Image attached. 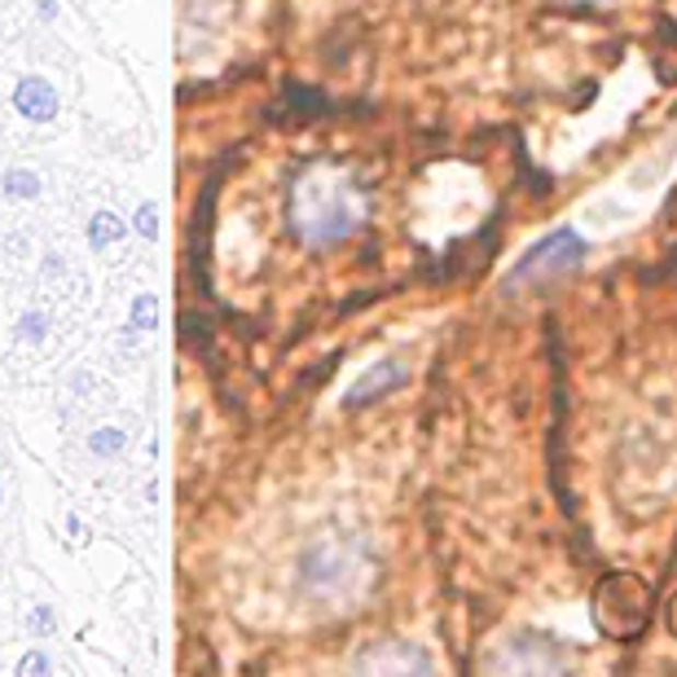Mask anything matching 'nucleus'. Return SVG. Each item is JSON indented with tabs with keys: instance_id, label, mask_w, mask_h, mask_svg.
<instances>
[{
	"instance_id": "f3484780",
	"label": "nucleus",
	"mask_w": 677,
	"mask_h": 677,
	"mask_svg": "<svg viewBox=\"0 0 677 677\" xmlns=\"http://www.w3.org/2000/svg\"><path fill=\"white\" fill-rule=\"evenodd\" d=\"M36 5H41V19H49V23L58 19V0H36Z\"/></svg>"
},
{
	"instance_id": "39448f33",
	"label": "nucleus",
	"mask_w": 677,
	"mask_h": 677,
	"mask_svg": "<svg viewBox=\"0 0 677 677\" xmlns=\"http://www.w3.org/2000/svg\"><path fill=\"white\" fill-rule=\"evenodd\" d=\"M362 668H418V673H432V659L423 651H414V646L401 642L397 651H370L362 659Z\"/></svg>"
},
{
	"instance_id": "6e6552de",
	"label": "nucleus",
	"mask_w": 677,
	"mask_h": 677,
	"mask_svg": "<svg viewBox=\"0 0 677 677\" xmlns=\"http://www.w3.org/2000/svg\"><path fill=\"white\" fill-rule=\"evenodd\" d=\"M124 233H128V225H124L115 211H97V216L89 220V246H93V251H106V246L119 242Z\"/></svg>"
},
{
	"instance_id": "4468645a",
	"label": "nucleus",
	"mask_w": 677,
	"mask_h": 677,
	"mask_svg": "<svg viewBox=\"0 0 677 677\" xmlns=\"http://www.w3.org/2000/svg\"><path fill=\"white\" fill-rule=\"evenodd\" d=\"M133 225H137V233H141V238H159V207H154V203H141Z\"/></svg>"
},
{
	"instance_id": "f8f14e48",
	"label": "nucleus",
	"mask_w": 677,
	"mask_h": 677,
	"mask_svg": "<svg viewBox=\"0 0 677 677\" xmlns=\"http://www.w3.org/2000/svg\"><path fill=\"white\" fill-rule=\"evenodd\" d=\"M27 629H32L36 638L54 633V629H58V611H54V607H32V611H27Z\"/></svg>"
},
{
	"instance_id": "0eeeda50",
	"label": "nucleus",
	"mask_w": 677,
	"mask_h": 677,
	"mask_svg": "<svg viewBox=\"0 0 677 677\" xmlns=\"http://www.w3.org/2000/svg\"><path fill=\"white\" fill-rule=\"evenodd\" d=\"M0 190H5V198H14V203H32V198H41L45 185L32 168H10L5 176H0Z\"/></svg>"
},
{
	"instance_id": "20e7f679",
	"label": "nucleus",
	"mask_w": 677,
	"mask_h": 677,
	"mask_svg": "<svg viewBox=\"0 0 677 677\" xmlns=\"http://www.w3.org/2000/svg\"><path fill=\"white\" fill-rule=\"evenodd\" d=\"M397 383H405V370L397 366V362H383L379 370H370L353 392H348V405L357 410V405H366V401H375V397H383L388 388H397Z\"/></svg>"
},
{
	"instance_id": "7ed1b4c3",
	"label": "nucleus",
	"mask_w": 677,
	"mask_h": 677,
	"mask_svg": "<svg viewBox=\"0 0 677 677\" xmlns=\"http://www.w3.org/2000/svg\"><path fill=\"white\" fill-rule=\"evenodd\" d=\"M14 111L32 124H54L58 119V89L45 76H23L14 89Z\"/></svg>"
},
{
	"instance_id": "9d476101",
	"label": "nucleus",
	"mask_w": 677,
	"mask_h": 677,
	"mask_svg": "<svg viewBox=\"0 0 677 677\" xmlns=\"http://www.w3.org/2000/svg\"><path fill=\"white\" fill-rule=\"evenodd\" d=\"M124 445H128V432H124V427H97V432L89 436L93 458H115V454H124Z\"/></svg>"
},
{
	"instance_id": "dca6fc26",
	"label": "nucleus",
	"mask_w": 677,
	"mask_h": 677,
	"mask_svg": "<svg viewBox=\"0 0 677 677\" xmlns=\"http://www.w3.org/2000/svg\"><path fill=\"white\" fill-rule=\"evenodd\" d=\"M5 251H10V255H27V251H32L27 233H10V238H5Z\"/></svg>"
},
{
	"instance_id": "f03ea898",
	"label": "nucleus",
	"mask_w": 677,
	"mask_h": 677,
	"mask_svg": "<svg viewBox=\"0 0 677 677\" xmlns=\"http://www.w3.org/2000/svg\"><path fill=\"white\" fill-rule=\"evenodd\" d=\"M348 572H353V559H348V550L338 541H321V546H312L303 554V585L317 589V594L338 589L348 581Z\"/></svg>"
},
{
	"instance_id": "6ab92c4d",
	"label": "nucleus",
	"mask_w": 677,
	"mask_h": 677,
	"mask_svg": "<svg viewBox=\"0 0 677 677\" xmlns=\"http://www.w3.org/2000/svg\"><path fill=\"white\" fill-rule=\"evenodd\" d=\"M0 506H5V489H0Z\"/></svg>"
},
{
	"instance_id": "2eb2a0df",
	"label": "nucleus",
	"mask_w": 677,
	"mask_h": 677,
	"mask_svg": "<svg viewBox=\"0 0 677 677\" xmlns=\"http://www.w3.org/2000/svg\"><path fill=\"white\" fill-rule=\"evenodd\" d=\"M41 273H45L49 282H54V277H67V255H62V251H49L45 264H41Z\"/></svg>"
},
{
	"instance_id": "1a4fd4ad",
	"label": "nucleus",
	"mask_w": 677,
	"mask_h": 677,
	"mask_svg": "<svg viewBox=\"0 0 677 677\" xmlns=\"http://www.w3.org/2000/svg\"><path fill=\"white\" fill-rule=\"evenodd\" d=\"M14 338H19V344H45V338H49V312L27 308L19 317V325H14Z\"/></svg>"
},
{
	"instance_id": "a211bd4d",
	"label": "nucleus",
	"mask_w": 677,
	"mask_h": 677,
	"mask_svg": "<svg viewBox=\"0 0 677 677\" xmlns=\"http://www.w3.org/2000/svg\"><path fill=\"white\" fill-rule=\"evenodd\" d=\"M67 528H71L76 541H84V524H80V519H67Z\"/></svg>"
},
{
	"instance_id": "f257e3e1",
	"label": "nucleus",
	"mask_w": 677,
	"mask_h": 677,
	"mask_svg": "<svg viewBox=\"0 0 677 677\" xmlns=\"http://www.w3.org/2000/svg\"><path fill=\"white\" fill-rule=\"evenodd\" d=\"M290 220L303 242H338L362 225V194L334 168H308L290 190Z\"/></svg>"
},
{
	"instance_id": "423d86ee",
	"label": "nucleus",
	"mask_w": 677,
	"mask_h": 677,
	"mask_svg": "<svg viewBox=\"0 0 677 677\" xmlns=\"http://www.w3.org/2000/svg\"><path fill=\"white\" fill-rule=\"evenodd\" d=\"M493 668H515V673H519V668H563V655H554V651H550V655H528L524 642H510L506 655L493 659Z\"/></svg>"
},
{
	"instance_id": "9b49d317",
	"label": "nucleus",
	"mask_w": 677,
	"mask_h": 677,
	"mask_svg": "<svg viewBox=\"0 0 677 677\" xmlns=\"http://www.w3.org/2000/svg\"><path fill=\"white\" fill-rule=\"evenodd\" d=\"M154 321H159V299L154 295H137L133 312H128V325L133 330H154Z\"/></svg>"
},
{
	"instance_id": "ddd939ff",
	"label": "nucleus",
	"mask_w": 677,
	"mask_h": 677,
	"mask_svg": "<svg viewBox=\"0 0 677 677\" xmlns=\"http://www.w3.org/2000/svg\"><path fill=\"white\" fill-rule=\"evenodd\" d=\"M49 673H54V659L41 655V651H27V655L19 659V677H49Z\"/></svg>"
}]
</instances>
